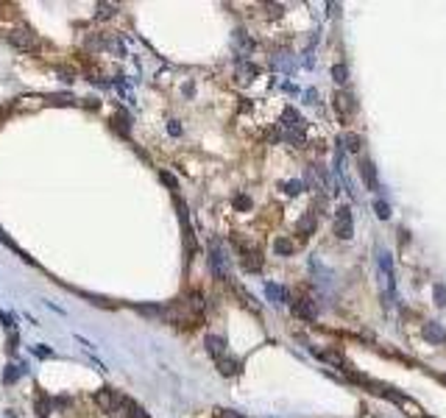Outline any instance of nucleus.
<instances>
[{"label": "nucleus", "mask_w": 446, "mask_h": 418, "mask_svg": "<svg viewBox=\"0 0 446 418\" xmlns=\"http://www.w3.org/2000/svg\"><path fill=\"white\" fill-rule=\"evenodd\" d=\"M6 348H8V354H14V351H17V329H14V326L8 329V346Z\"/></svg>", "instance_id": "obj_27"}, {"label": "nucleus", "mask_w": 446, "mask_h": 418, "mask_svg": "<svg viewBox=\"0 0 446 418\" xmlns=\"http://www.w3.org/2000/svg\"><path fill=\"white\" fill-rule=\"evenodd\" d=\"M315 223H318V217L315 212H307V215L299 220V234H304V237H310V234L315 232Z\"/></svg>", "instance_id": "obj_16"}, {"label": "nucleus", "mask_w": 446, "mask_h": 418, "mask_svg": "<svg viewBox=\"0 0 446 418\" xmlns=\"http://www.w3.org/2000/svg\"><path fill=\"white\" fill-rule=\"evenodd\" d=\"M268 14L270 17H279V14H282V6H268Z\"/></svg>", "instance_id": "obj_34"}, {"label": "nucleus", "mask_w": 446, "mask_h": 418, "mask_svg": "<svg viewBox=\"0 0 446 418\" xmlns=\"http://www.w3.org/2000/svg\"><path fill=\"white\" fill-rule=\"evenodd\" d=\"M234 246L240 248V265H243V271H248V273L262 271V254L254 246H248V243L240 240V237H234Z\"/></svg>", "instance_id": "obj_2"}, {"label": "nucleus", "mask_w": 446, "mask_h": 418, "mask_svg": "<svg viewBox=\"0 0 446 418\" xmlns=\"http://www.w3.org/2000/svg\"><path fill=\"white\" fill-rule=\"evenodd\" d=\"M112 416L115 418H151L134 399H129V396H120V399H117V407H115Z\"/></svg>", "instance_id": "obj_3"}, {"label": "nucleus", "mask_w": 446, "mask_h": 418, "mask_svg": "<svg viewBox=\"0 0 446 418\" xmlns=\"http://www.w3.org/2000/svg\"><path fill=\"white\" fill-rule=\"evenodd\" d=\"M17 376H20V368H17V365H8V371L3 374V379H6V382H14Z\"/></svg>", "instance_id": "obj_30"}, {"label": "nucleus", "mask_w": 446, "mask_h": 418, "mask_svg": "<svg viewBox=\"0 0 446 418\" xmlns=\"http://www.w3.org/2000/svg\"><path fill=\"white\" fill-rule=\"evenodd\" d=\"M265 295H268L273 304H287V290L282 285H276V282H268V285H265Z\"/></svg>", "instance_id": "obj_14"}, {"label": "nucleus", "mask_w": 446, "mask_h": 418, "mask_svg": "<svg viewBox=\"0 0 446 418\" xmlns=\"http://www.w3.org/2000/svg\"><path fill=\"white\" fill-rule=\"evenodd\" d=\"M435 304L446 307V287H444V285H438V287H435Z\"/></svg>", "instance_id": "obj_28"}, {"label": "nucleus", "mask_w": 446, "mask_h": 418, "mask_svg": "<svg viewBox=\"0 0 446 418\" xmlns=\"http://www.w3.org/2000/svg\"><path fill=\"white\" fill-rule=\"evenodd\" d=\"M234 76H237L240 84H251V81L260 76V67H257V64H251V62H246V59H240V62H237V70H234Z\"/></svg>", "instance_id": "obj_10"}, {"label": "nucleus", "mask_w": 446, "mask_h": 418, "mask_svg": "<svg viewBox=\"0 0 446 418\" xmlns=\"http://www.w3.org/2000/svg\"><path fill=\"white\" fill-rule=\"evenodd\" d=\"M301 190H304V181H299V178H293V181H287V184H285V193L287 195H299Z\"/></svg>", "instance_id": "obj_24"}, {"label": "nucleus", "mask_w": 446, "mask_h": 418, "mask_svg": "<svg viewBox=\"0 0 446 418\" xmlns=\"http://www.w3.org/2000/svg\"><path fill=\"white\" fill-rule=\"evenodd\" d=\"M162 181H168V184L173 187V190H176V178L170 176V173H162Z\"/></svg>", "instance_id": "obj_33"}, {"label": "nucleus", "mask_w": 446, "mask_h": 418, "mask_svg": "<svg viewBox=\"0 0 446 418\" xmlns=\"http://www.w3.org/2000/svg\"><path fill=\"white\" fill-rule=\"evenodd\" d=\"M354 232V223H352V209L349 207H340L335 212V234H338L340 240H349Z\"/></svg>", "instance_id": "obj_4"}, {"label": "nucleus", "mask_w": 446, "mask_h": 418, "mask_svg": "<svg viewBox=\"0 0 446 418\" xmlns=\"http://www.w3.org/2000/svg\"><path fill=\"white\" fill-rule=\"evenodd\" d=\"M234 207L237 209H251V198H248V195H237V198H234Z\"/></svg>", "instance_id": "obj_29"}, {"label": "nucleus", "mask_w": 446, "mask_h": 418, "mask_svg": "<svg viewBox=\"0 0 446 418\" xmlns=\"http://www.w3.org/2000/svg\"><path fill=\"white\" fill-rule=\"evenodd\" d=\"M237 45H240V50H243V53H248V50L254 47V42H251V39H248L243 31H237Z\"/></svg>", "instance_id": "obj_25"}, {"label": "nucleus", "mask_w": 446, "mask_h": 418, "mask_svg": "<svg viewBox=\"0 0 446 418\" xmlns=\"http://www.w3.org/2000/svg\"><path fill=\"white\" fill-rule=\"evenodd\" d=\"M332 106H335V112H338L340 120H346V117L354 112V98H352V92H346V89H338V92L332 95Z\"/></svg>", "instance_id": "obj_5"}, {"label": "nucleus", "mask_w": 446, "mask_h": 418, "mask_svg": "<svg viewBox=\"0 0 446 418\" xmlns=\"http://www.w3.org/2000/svg\"><path fill=\"white\" fill-rule=\"evenodd\" d=\"M168 131L173 134V137H178V134H181V125L176 123V120H170V125H168Z\"/></svg>", "instance_id": "obj_31"}, {"label": "nucleus", "mask_w": 446, "mask_h": 418, "mask_svg": "<svg viewBox=\"0 0 446 418\" xmlns=\"http://www.w3.org/2000/svg\"><path fill=\"white\" fill-rule=\"evenodd\" d=\"M293 312H296L301 321H315V318H318L315 304L310 301V298H296V301H293Z\"/></svg>", "instance_id": "obj_11"}, {"label": "nucleus", "mask_w": 446, "mask_h": 418, "mask_svg": "<svg viewBox=\"0 0 446 418\" xmlns=\"http://www.w3.org/2000/svg\"><path fill=\"white\" fill-rule=\"evenodd\" d=\"M332 76H335V81H338V84H346V78H349L346 64H335V67H332Z\"/></svg>", "instance_id": "obj_23"}, {"label": "nucleus", "mask_w": 446, "mask_h": 418, "mask_svg": "<svg viewBox=\"0 0 446 418\" xmlns=\"http://www.w3.org/2000/svg\"><path fill=\"white\" fill-rule=\"evenodd\" d=\"M50 410H53V402H50V396L39 393V396H37V416H39V418H47V416H50Z\"/></svg>", "instance_id": "obj_18"}, {"label": "nucleus", "mask_w": 446, "mask_h": 418, "mask_svg": "<svg viewBox=\"0 0 446 418\" xmlns=\"http://www.w3.org/2000/svg\"><path fill=\"white\" fill-rule=\"evenodd\" d=\"M0 243H6V246H8V248H11V251H17V254L23 256V259H31V256H28V254H23V251H20V246H17V243H14V240H11V237H8V234H6V232H3V229H0Z\"/></svg>", "instance_id": "obj_22"}, {"label": "nucleus", "mask_w": 446, "mask_h": 418, "mask_svg": "<svg viewBox=\"0 0 446 418\" xmlns=\"http://www.w3.org/2000/svg\"><path fill=\"white\" fill-rule=\"evenodd\" d=\"M421 334H424V340L427 343H446V329L441 324H435V321H427V324L421 326Z\"/></svg>", "instance_id": "obj_9"}, {"label": "nucleus", "mask_w": 446, "mask_h": 418, "mask_svg": "<svg viewBox=\"0 0 446 418\" xmlns=\"http://www.w3.org/2000/svg\"><path fill=\"white\" fill-rule=\"evenodd\" d=\"M204 343H207V351L215 357V360L226 354V340H223L221 334H207V340H204Z\"/></svg>", "instance_id": "obj_13"}, {"label": "nucleus", "mask_w": 446, "mask_h": 418, "mask_svg": "<svg viewBox=\"0 0 446 418\" xmlns=\"http://www.w3.org/2000/svg\"><path fill=\"white\" fill-rule=\"evenodd\" d=\"M115 128H120V134H123V137H129V131H131V117L126 115L123 109H117V115H115Z\"/></svg>", "instance_id": "obj_19"}, {"label": "nucleus", "mask_w": 446, "mask_h": 418, "mask_svg": "<svg viewBox=\"0 0 446 418\" xmlns=\"http://www.w3.org/2000/svg\"><path fill=\"white\" fill-rule=\"evenodd\" d=\"M218 418H243V416H237L234 410H218Z\"/></svg>", "instance_id": "obj_32"}, {"label": "nucleus", "mask_w": 446, "mask_h": 418, "mask_svg": "<svg viewBox=\"0 0 446 418\" xmlns=\"http://www.w3.org/2000/svg\"><path fill=\"white\" fill-rule=\"evenodd\" d=\"M115 11H117V6H112V3H98L95 6V17L98 20H109V17H115Z\"/></svg>", "instance_id": "obj_20"}, {"label": "nucleus", "mask_w": 446, "mask_h": 418, "mask_svg": "<svg viewBox=\"0 0 446 418\" xmlns=\"http://www.w3.org/2000/svg\"><path fill=\"white\" fill-rule=\"evenodd\" d=\"M343 145H346L349 151H352V154H357V151H360V148H362V139L357 137V134H354V131H349L346 137H343Z\"/></svg>", "instance_id": "obj_21"}, {"label": "nucleus", "mask_w": 446, "mask_h": 418, "mask_svg": "<svg viewBox=\"0 0 446 418\" xmlns=\"http://www.w3.org/2000/svg\"><path fill=\"white\" fill-rule=\"evenodd\" d=\"M215 363H218V371H221L223 376H234V374H240V360L237 357L223 354V357H218Z\"/></svg>", "instance_id": "obj_12"}, {"label": "nucleus", "mask_w": 446, "mask_h": 418, "mask_svg": "<svg viewBox=\"0 0 446 418\" xmlns=\"http://www.w3.org/2000/svg\"><path fill=\"white\" fill-rule=\"evenodd\" d=\"M273 251L282 254V256H290L293 251H296V243H293L290 237H276V240H273Z\"/></svg>", "instance_id": "obj_17"}, {"label": "nucleus", "mask_w": 446, "mask_h": 418, "mask_svg": "<svg viewBox=\"0 0 446 418\" xmlns=\"http://www.w3.org/2000/svg\"><path fill=\"white\" fill-rule=\"evenodd\" d=\"M438 379H441V382H444V385H446V374H441V376H438Z\"/></svg>", "instance_id": "obj_35"}, {"label": "nucleus", "mask_w": 446, "mask_h": 418, "mask_svg": "<svg viewBox=\"0 0 446 418\" xmlns=\"http://www.w3.org/2000/svg\"><path fill=\"white\" fill-rule=\"evenodd\" d=\"M360 170H362V178H365V184H368V190H379V181H377V167H374V162H368V159H362Z\"/></svg>", "instance_id": "obj_15"}, {"label": "nucleus", "mask_w": 446, "mask_h": 418, "mask_svg": "<svg viewBox=\"0 0 446 418\" xmlns=\"http://www.w3.org/2000/svg\"><path fill=\"white\" fill-rule=\"evenodd\" d=\"M374 209H377V215L382 217V220H388V217H391V207H388V204H385L382 198H379V201L374 204Z\"/></svg>", "instance_id": "obj_26"}, {"label": "nucleus", "mask_w": 446, "mask_h": 418, "mask_svg": "<svg viewBox=\"0 0 446 418\" xmlns=\"http://www.w3.org/2000/svg\"><path fill=\"white\" fill-rule=\"evenodd\" d=\"M6 42L11 47H17V50H23V53L39 50V39H37V34H34L31 28H11V31L6 34Z\"/></svg>", "instance_id": "obj_1"}, {"label": "nucleus", "mask_w": 446, "mask_h": 418, "mask_svg": "<svg viewBox=\"0 0 446 418\" xmlns=\"http://www.w3.org/2000/svg\"><path fill=\"white\" fill-rule=\"evenodd\" d=\"M282 131H287V134H304V120H301V115L293 106H287L285 112H282Z\"/></svg>", "instance_id": "obj_7"}, {"label": "nucleus", "mask_w": 446, "mask_h": 418, "mask_svg": "<svg viewBox=\"0 0 446 418\" xmlns=\"http://www.w3.org/2000/svg\"><path fill=\"white\" fill-rule=\"evenodd\" d=\"M92 399H95V404H98L100 410L112 416V413H115V407H117V399H120V393H117V390H112V387H100V390H95Z\"/></svg>", "instance_id": "obj_6"}, {"label": "nucleus", "mask_w": 446, "mask_h": 418, "mask_svg": "<svg viewBox=\"0 0 446 418\" xmlns=\"http://www.w3.org/2000/svg\"><path fill=\"white\" fill-rule=\"evenodd\" d=\"M315 357H318V360H323L326 365H332V368L343 371V374H346L349 368H352V365L346 363V357H343V354H338V351H329V348H326V351H323V348H315Z\"/></svg>", "instance_id": "obj_8"}]
</instances>
